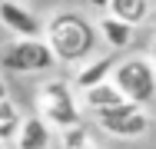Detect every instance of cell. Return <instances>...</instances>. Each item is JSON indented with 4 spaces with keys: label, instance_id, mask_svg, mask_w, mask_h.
<instances>
[{
    "label": "cell",
    "instance_id": "6da1fadb",
    "mask_svg": "<svg viewBox=\"0 0 156 149\" xmlns=\"http://www.w3.org/2000/svg\"><path fill=\"white\" fill-rule=\"evenodd\" d=\"M50 47V53L57 63H66V66H76L87 57L96 53V27L80 13V10H57L47 23H43V33H40Z\"/></svg>",
    "mask_w": 156,
    "mask_h": 149
},
{
    "label": "cell",
    "instance_id": "7a4b0ae2",
    "mask_svg": "<svg viewBox=\"0 0 156 149\" xmlns=\"http://www.w3.org/2000/svg\"><path fill=\"white\" fill-rule=\"evenodd\" d=\"M37 116L43 119L50 129H66L73 123L83 119V106H80V96L73 83L66 80H47L43 86L37 89Z\"/></svg>",
    "mask_w": 156,
    "mask_h": 149
},
{
    "label": "cell",
    "instance_id": "3957f363",
    "mask_svg": "<svg viewBox=\"0 0 156 149\" xmlns=\"http://www.w3.org/2000/svg\"><path fill=\"white\" fill-rule=\"evenodd\" d=\"M53 66H57V60L43 36H13L0 50V70H7V73L27 76V73H47Z\"/></svg>",
    "mask_w": 156,
    "mask_h": 149
},
{
    "label": "cell",
    "instance_id": "277c9868",
    "mask_svg": "<svg viewBox=\"0 0 156 149\" xmlns=\"http://www.w3.org/2000/svg\"><path fill=\"white\" fill-rule=\"evenodd\" d=\"M110 80L123 93V99H129V103L146 106V103H153V96H156V73H153L150 57H126L120 63H113Z\"/></svg>",
    "mask_w": 156,
    "mask_h": 149
},
{
    "label": "cell",
    "instance_id": "5b68a950",
    "mask_svg": "<svg viewBox=\"0 0 156 149\" xmlns=\"http://www.w3.org/2000/svg\"><path fill=\"white\" fill-rule=\"evenodd\" d=\"M93 116H96V126L106 136H113V139H140V136L150 133V123H153L150 113H146V106L129 103V99L110 106V109H100Z\"/></svg>",
    "mask_w": 156,
    "mask_h": 149
},
{
    "label": "cell",
    "instance_id": "8992f818",
    "mask_svg": "<svg viewBox=\"0 0 156 149\" xmlns=\"http://www.w3.org/2000/svg\"><path fill=\"white\" fill-rule=\"evenodd\" d=\"M0 23L13 36H40L43 33V20L20 0H0Z\"/></svg>",
    "mask_w": 156,
    "mask_h": 149
},
{
    "label": "cell",
    "instance_id": "52a82bcc",
    "mask_svg": "<svg viewBox=\"0 0 156 149\" xmlns=\"http://www.w3.org/2000/svg\"><path fill=\"white\" fill-rule=\"evenodd\" d=\"M13 143H17V149H50V143H53V129L33 113V116L20 119Z\"/></svg>",
    "mask_w": 156,
    "mask_h": 149
},
{
    "label": "cell",
    "instance_id": "ba28073f",
    "mask_svg": "<svg viewBox=\"0 0 156 149\" xmlns=\"http://www.w3.org/2000/svg\"><path fill=\"white\" fill-rule=\"evenodd\" d=\"M113 57H87L83 63H76V73H73V89H87V86H96L103 80H110L113 73Z\"/></svg>",
    "mask_w": 156,
    "mask_h": 149
},
{
    "label": "cell",
    "instance_id": "9c48e42d",
    "mask_svg": "<svg viewBox=\"0 0 156 149\" xmlns=\"http://www.w3.org/2000/svg\"><path fill=\"white\" fill-rule=\"evenodd\" d=\"M96 36L110 47V50H126L129 43H133V33L136 27H129L123 20H116V17H110V13H103V17H96Z\"/></svg>",
    "mask_w": 156,
    "mask_h": 149
},
{
    "label": "cell",
    "instance_id": "30bf717a",
    "mask_svg": "<svg viewBox=\"0 0 156 149\" xmlns=\"http://www.w3.org/2000/svg\"><path fill=\"white\" fill-rule=\"evenodd\" d=\"M116 103H123V93L113 86V80H103V83H96V86L80 89V106L90 109V113L110 109V106H116Z\"/></svg>",
    "mask_w": 156,
    "mask_h": 149
},
{
    "label": "cell",
    "instance_id": "8fae6325",
    "mask_svg": "<svg viewBox=\"0 0 156 149\" xmlns=\"http://www.w3.org/2000/svg\"><path fill=\"white\" fill-rule=\"evenodd\" d=\"M103 13L123 20L129 27H140V23H146V17H150V0H110Z\"/></svg>",
    "mask_w": 156,
    "mask_h": 149
},
{
    "label": "cell",
    "instance_id": "7c38bea8",
    "mask_svg": "<svg viewBox=\"0 0 156 149\" xmlns=\"http://www.w3.org/2000/svg\"><path fill=\"white\" fill-rule=\"evenodd\" d=\"M20 119H23V113H20V106H17L10 96L0 99V139H3V143H13Z\"/></svg>",
    "mask_w": 156,
    "mask_h": 149
},
{
    "label": "cell",
    "instance_id": "4fadbf2b",
    "mask_svg": "<svg viewBox=\"0 0 156 149\" xmlns=\"http://www.w3.org/2000/svg\"><path fill=\"white\" fill-rule=\"evenodd\" d=\"M7 96H10V86H7V80L0 76V99H7Z\"/></svg>",
    "mask_w": 156,
    "mask_h": 149
},
{
    "label": "cell",
    "instance_id": "5bb4252c",
    "mask_svg": "<svg viewBox=\"0 0 156 149\" xmlns=\"http://www.w3.org/2000/svg\"><path fill=\"white\" fill-rule=\"evenodd\" d=\"M87 3H90L93 10H106V3H110V0H87Z\"/></svg>",
    "mask_w": 156,
    "mask_h": 149
},
{
    "label": "cell",
    "instance_id": "9a60e30c",
    "mask_svg": "<svg viewBox=\"0 0 156 149\" xmlns=\"http://www.w3.org/2000/svg\"><path fill=\"white\" fill-rule=\"evenodd\" d=\"M150 63H153V73H156V50H150Z\"/></svg>",
    "mask_w": 156,
    "mask_h": 149
},
{
    "label": "cell",
    "instance_id": "2e32d148",
    "mask_svg": "<svg viewBox=\"0 0 156 149\" xmlns=\"http://www.w3.org/2000/svg\"><path fill=\"white\" fill-rule=\"evenodd\" d=\"M0 149H7V143H3V139H0Z\"/></svg>",
    "mask_w": 156,
    "mask_h": 149
},
{
    "label": "cell",
    "instance_id": "e0dca14e",
    "mask_svg": "<svg viewBox=\"0 0 156 149\" xmlns=\"http://www.w3.org/2000/svg\"><path fill=\"white\" fill-rule=\"evenodd\" d=\"M153 50H156V36H153Z\"/></svg>",
    "mask_w": 156,
    "mask_h": 149
}]
</instances>
